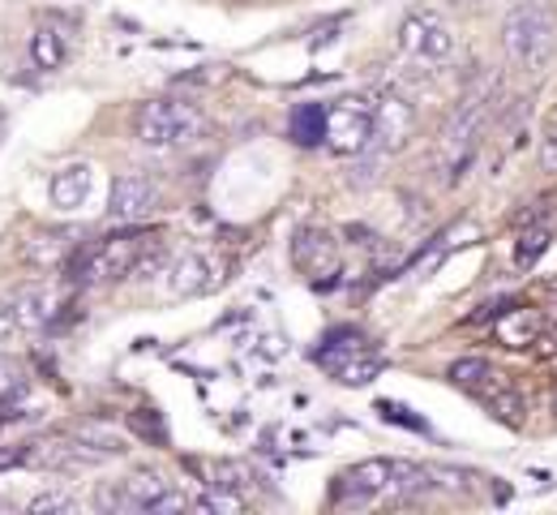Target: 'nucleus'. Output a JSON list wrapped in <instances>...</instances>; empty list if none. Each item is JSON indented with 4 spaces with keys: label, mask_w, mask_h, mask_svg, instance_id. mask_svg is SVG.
<instances>
[{
    "label": "nucleus",
    "mask_w": 557,
    "mask_h": 515,
    "mask_svg": "<svg viewBox=\"0 0 557 515\" xmlns=\"http://www.w3.org/2000/svg\"><path fill=\"white\" fill-rule=\"evenodd\" d=\"M202 130H207V117L189 99H150L134 117V134H138L141 147L150 150L189 147V143L202 138Z\"/></svg>",
    "instance_id": "f03ea898"
},
{
    "label": "nucleus",
    "mask_w": 557,
    "mask_h": 515,
    "mask_svg": "<svg viewBox=\"0 0 557 515\" xmlns=\"http://www.w3.org/2000/svg\"><path fill=\"white\" fill-rule=\"evenodd\" d=\"M150 245H159L154 232H146V228H125V232H116V236H103V241H95V245L73 249L70 275L77 280V284H112V280H129L134 267H138V258L150 249Z\"/></svg>",
    "instance_id": "f257e3e1"
},
{
    "label": "nucleus",
    "mask_w": 557,
    "mask_h": 515,
    "mask_svg": "<svg viewBox=\"0 0 557 515\" xmlns=\"http://www.w3.org/2000/svg\"><path fill=\"white\" fill-rule=\"evenodd\" d=\"M455 4H481V0H455Z\"/></svg>",
    "instance_id": "cd10ccee"
},
{
    "label": "nucleus",
    "mask_w": 557,
    "mask_h": 515,
    "mask_svg": "<svg viewBox=\"0 0 557 515\" xmlns=\"http://www.w3.org/2000/svg\"><path fill=\"white\" fill-rule=\"evenodd\" d=\"M502 44H506V52H510L515 65L541 70L554 57V9L545 0L519 4L506 17V26H502Z\"/></svg>",
    "instance_id": "7ed1b4c3"
},
{
    "label": "nucleus",
    "mask_w": 557,
    "mask_h": 515,
    "mask_svg": "<svg viewBox=\"0 0 557 515\" xmlns=\"http://www.w3.org/2000/svg\"><path fill=\"white\" fill-rule=\"evenodd\" d=\"M485 112H488V86L485 90H472V95L459 103V112L450 117V125L442 130V138H437V163L450 172V181L463 176L472 150H476V143H481Z\"/></svg>",
    "instance_id": "39448f33"
},
{
    "label": "nucleus",
    "mask_w": 557,
    "mask_h": 515,
    "mask_svg": "<svg viewBox=\"0 0 557 515\" xmlns=\"http://www.w3.org/2000/svg\"><path fill=\"white\" fill-rule=\"evenodd\" d=\"M292 143L296 147H322L326 143V103H300L292 112Z\"/></svg>",
    "instance_id": "a211bd4d"
},
{
    "label": "nucleus",
    "mask_w": 557,
    "mask_h": 515,
    "mask_svg": "<svg viewBox=\"0 0 557 515\" xmlns=\"http://www.w3.org/2000/svg\"><path fill=\"white\" fill-rule=\"evenodd\" d=\"M326 147L335 155H364L373 147V103L364 95L326 103Z\"/></svg>",
    "instance_id": "423d86ee"
},
{
    "label": "nucleus",
    "mask_w": 557,
    "mask_h": 515,
    "mask_svg": "<svg viewBox=\"0 0 557 515\" xmlns=\"http://www.w3.org/2000/svg\"><path fill=\"white\" fill-rule=\"evenodd\" d=\"M549 245H554V232H549V228H528V232L519 236V245H515V267H519V271H532Z\"/></svg>",
    "instance_id": "aec40b11"
},
{
    "label": "nucleus",
    "mask_w": 557,
    "mask_h": 515,
    "mask_svg": "<svg viewBox=\"0 0 557 515\" xmlns=\"http://www.w3.org/2000/svg\"><path fill=\"white\" fill-rule=\"evenodd\" d=\"M417 130V108L404 95H382V103H373V147L399 150Z\"/></svg>",
    "instance_id": "f8f14e48"
},
{
    "label": "nucleus",
    "mask_w": 557,
    "mask_h": 515,
    "mask_svg": "<svg viewBox=\"0 0 557 515\" xmlns=\"http://www.w3.org/2000/svg\"><path fill=\"white\" fill-rule=\"evenodd\" d=\"M30 512H77V503L70 494H44V499L30 503Z\"/></svg>",
    "instance_id": "5701e85b"
},
{
    "label": "nucleus",
    "mask_w": 557,
    "mask_h": 515,
    "mask_svg": "<svg viewBox=\"0 0 557 515\" xmlns=\"http://www.w3.org/2000/svg\"><path fill=\"white\" fill-rule=\"evenodd\" d=\"M73 35H77V22L73 17L57 13V9L39 13V22L30 30V61H35V70H44V74L61 70L73 52Z\"/></svg>",
    "instance_id": "6e6552de"
},
{
    "label": "nucleus",
    "mask_w": 557,
    "mask_h": 515,
    "mask_svg": "<svg viewBox=\"0 0 557 515\" xmlns=\"http://www.w3.org/2000/svg\"><path fill=\"white\" fill-rule=\"evenodd\" d=\"M9 305H13V318H17L22 331H44V327H52L61 318L65 296L57 293V289H48V284H30V289H22V293L13 296Z\"/></svg>",
    "instance_id": "2eb2a0df"
},
{
    "label": "nucleus",
    "mask_w": 557,
    "mask_h": 515,
    "mask_svg": "<svg viewBox=\"0 0 557 515\" xmlns=\"http://www.w3.org/2000/svg\"><path fill=\"white\" fill-rule=\"evenodd\" d=\"M292 267L313 284V289H326L335 284V275L344 271V249L339 241L326 232V228H300L292 236Z\"/></svg>",
    "instance_id": "0eeeda50"
},
{
    "label": "nucleus",
    "mask_w": 557,
    "mask_h": 515,
    "mask_svg": "<svg viewBox=\"0 0 557 515\" xmlns=\"http://www.w3.org/2000/svg\"><path fill=\"white\" fill-rule=\"evenodd\" d=\"M70 249H73V241L65 232H48V236H39V241L26 245V258H30L35 267H61Z\"/></svg>",
    "instance_id": "6ab92c4d"
},
{
    "label": "nucleus",
    "mask_w": 557,
    "mask_h": 515,
    "mask_svg": "<svg viewBox=\"0 0 557 515\" xmlns=\"http://www.w3.org/2000/svg\"><path fill=\"white\" fill-rule=\"evenodd\" d=\"M395 486V459H360L356 468L335 477V503H369V499H382L391 494Z\"/></svg>",
    "instance_id": "1a4fd4ad"
},
{
    "label": "nucleus",
    "mask_w": 557,
    "mask_h": 515,
    "mask_svg": "<svg viewBox=\"0 0 557 515\" xmlns=\"http://www.w3.org/2000/svg\"><path fill=\"white\" fill-rule=\"evenodd\" d=\"M399 48L417 61H446V57H455V35L433 13H412L399 26Z\"/></svg>",
    "instance_id": "9d476101"
},
{
    "label": "nucleus",
    "mask_w": 557,
    "mask_h": 515,
    "mask_svg": "<svg viewBox=\"0 0 557 515\" xmlns=\"http://www.w3.org/2000/svg\"><path fill=\"white\" fill-rule=\"evenodd\" d=\"M189 507H198V512H245V499L236 490H227V486H210L207 494L194 499Z\"/></svg>",
    "instance_id": "412c9836"
},
{
    "label": "nucleus",
    "mask_w": 557,
    "mask_h": 515,
    "mask_svg": "<svg viewBox=\"0 0 557 515\" xmlns=\"http://www.w3.org/2000/svg\"><path fill=\"white\" fill-rule=\"evenodd\" d=\"M223 284V262H214L207 254H185L168 267V289L176 296H202L214 293Z\"/></svg>",
    "instance_id": "ddd939ff"
},
{
    "label": "nucleus",
    "mask_w": 557,
    "mask_h": 515,
    "mask_svg": "<svg viewBox=\"0 0 557 515\" xmlns=\"http://www.w3.org/2000/svg\"><path fill=\"white\" fill-rule=\"evenodd\" d=\"M13 382H17V366H13V361H4V357H0V395H4V391H9V387H13Z\"/></svg>",
    "instance_id": "a878e982"
},
{
    "label": "nucleus",
    "mask_w": 557,
    "mask_h": 515,
    "mask_svg": "<svg viewBox=\"0 0 557 515\" xmlns=\"http://www.w3.org/2000/svg\"><path fill=\"white\" fill-rule=\"evenodd\" d=\"M377 413H382L386 421H399V426H408V430H424V421H417V417H408V408H404V404H391V400H377Z\"/></svg>",
    "instance_id": "4be33fe9"
},
{
    "label": "nucleus",
    "mask_w": 557,
    "mask_h": 515,
    "mask_svg": "<svg viewBox=\"0 0 557 515\" xmlns=\"http://www.w3.org/2000/svg\"><path fill=\"white\" fill-rule=\"evenodd\" d=\"M313 361L326 369L331 378H339L344 387H364V382H373L386 369V361L373 353V344L360 331H351V327H335L322 340V348L313 353Z\"/></svg>",
    "instance_id": "20e7f679"
},
{
    "label": "nucleus",
    "mask_w": 557,
    "mask_h": 515,
    "mask_svg": "<svg viewBox=\"0 0 557 515\" xmlns=\"http://www.w3.org/2000/svg\"><path fill=\"white\" fill-rule=\"evenodd\" d=\"M450 382H455V387H463L468 395H476L485 408L502 395V391H506V387H510V382L488 366V361H481V357H463V361H455V366H450Z\"/></svg>",
    "instance_id": "dca6fc26"
},
{
    "label": "nucleus",
    "mask_w": 557,
    "mask_h": 515,
    "mask_svg": "<svg viewBox=\"0 0 557 515\" xmlns=\"http://www.w3.org/2000/svg\"><path fill=\"white\" fill-rule=\"evenodd\" d=\"M541 163H545V172H557V138H545V147H541Z\"/></svg>",
    "instance_id": "393cba45"
},
{
    "label": "nucleus",
    "mask_w": 557,
    "mask_h": 515,
    "mask_svg": "<svg viewBox=\"0 0 557 515\" xmlns=\"http://www.w3.org/2000/svg\"><path fill=\"white\" fill-rule=\"evenodd\" d=\"M549 138H557V108H554V117H549Z\"/></svg>",
    "instance_id": "bb28decb"
},
{
    "label": "nucleus",
    "mask_w": 557,
    "mask_h": 515,
    "mask_svg": "<svg viewBox=\"0 0 557 515\" xmlns=\"http://www.w3.org/2000/svg\"><path fill=\"white\" fill-rule=\"evenodd\" d=\"M154 203H159V189H154V181H146L141 172H121V176L112 181L108 211H112V220L116 223L146 220V216L154 211Z\"/></svg>",
    "instance_id": "9b49d317"
},
{
    "label": "nucleus",
    "mask_w": 557,
    "mask_h": 515,
    "mask_svg": "<svg viewBox=\"0 0 557 515\" xmlns=\"http://www.w3.org/2000/svg\"><path fill=\"white\" fill-rule=\"evenodd\" d=\"M90 163H65L57 176H52V207L57 211H77L86 198H90Z\"/></svg>",
    "instance_id": "f3484780"
},
{
    "label": "nucleus",
    "mask_w": 557,
    "mask_h": 515,
    "mask_svg": "<svg viewBox=\"0 0 557 515\" xmlns=\"http://www.w3.org/2000/svg\"><path fill=\"white\" fill-rule=\"evenodd\" d=\"M541 335H545V314L532 309V305H510V309H502L493 318V340L502 348H515L519 353V348H532Z\"/></svg>",
    "instance_id": "4468645a"
},
{
    "label": "nucleus",
    "mask_w": 557,
    "mask_h": 515,
    "mask_svg": "<svg viewBox=\"0 0 557 515\" xmlns=\"http://www.w3.org/2000/svg\"><path fill=\"white\" fill-rule=\"evenodd\" d=\"M13 331H17V318H13V305H4V301H0V348L9 344V335H13Z\"/></svg>",
    "instance_id": "b1692460"
}]
</instances>
